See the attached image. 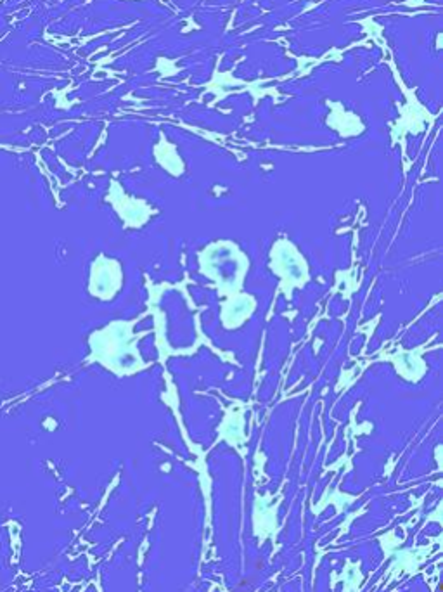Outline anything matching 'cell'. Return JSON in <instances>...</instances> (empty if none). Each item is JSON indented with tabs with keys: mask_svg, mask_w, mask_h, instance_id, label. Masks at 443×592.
I'll return each instance as SVG.
<instances>
[{
	"mask_svg": "<svg viewBox=\"0 0 443 592\" xmlns=\"http://www.w3.org/2000/svg\"><path fill=\"white\" fill-rule=\"evenodd\" d=\"M130 322H114L90 338L94 357L118 374H129L142 367V360L135 352V340L130 336Z\"/></svg>",
	"mask_w": 443,
	"mask_h": 592,
	"instance_id": "1",
	"label": "cell"
},
{
	"mask_svg": "<svg viewBox=\"0 0 443 592\" xmlns=\"http://www.w3.org/2000/svg\"><path fill=\"white\" fill-rule=\"evenodd\" d=\"M255 300L249 296H232L223 303L222 307V320L227 327H235L241 325L242 320H246L253 313Z\"/></svg>",
	"mask_w": 443,
	"mask_h": 592,
	"instance_id": "4",
	"label": "cell"
},
{
	"mask_svg": "<svg viewBox=\"0 0 443 592\" xmlns=\"http://www.w3.org/2000/svg\"><path fill=\"white\" fill-rule=\"evenodd\" d=\"M272 260V267L284 279V284L303 286V283L308 279L305 261L300 256V253L294 249V246L287 241H279L275 244Z\"/></svg>",
	"mask_w": 443,
	"mask_h": 592,
	"instance_id": "2",
	"label": "cell"
},
{
	"mask_svg": "<svg viewBox=\"0 0 443 592\" xmlns=\"http://www.w3.org/2000/svg\"><path fill=\"white\" fill-rule=\"evenodd\" d=\"M119 286V269L114 261L99 258L92 269L90 291L101 298H111Z\"/></svg>",
	"mask_w": 443,
	"mask_h": 592,
	"instance_id": "3",
	"label": "cell"
}]
</instances>
